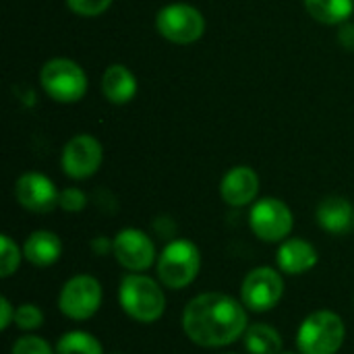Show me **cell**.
Returning <instances> with one entry per match:
<instances>
[{
    "mask_svg": "<svg viewBox=\"0 0 354 354\" xmlns=\"http://www.w3.org/2000/svg\"><path fill=\"white\" fill-rule=\"evenodd\" d=\"M91 251H93V255H97V257L112 255V253H114V241L108 239V236H95V239L91 241Z\"/></svg>",
    "mask_w": 354,
    "mask_h": 354,
    "instance_id": "cell-28",
    "label": "cell"
},
{
    "mask_svg": "<svg viewBox=\"0 0 354 354\" xmlns=\"http://www.w3.org/2000/svg\"><path fill=\"white\" fill-rule=\"evenodd\" d=\"M10 354H56V348H52L50 342L44 340L41 336L25 334L12 342Z\"/></svg>",
    "mask_w": 354,
    "mask_h": 354,
    "instance_id": "cell-23",
    "label": "cell"
},
{
    "mask_svg": "<svg viewBox=\"0 0 354 354\" xmlns=\"http://www.w3.org/2000/svg\"><path fill=\"white\" fill-rule=\"evenodd\" d=\"M87 205V195L77 189V187H66L60 191V197H58V207L68 212V214H79L83 212Z\"/></svg>",
    "mask_w": 354,
    "mask_h": 354,
    "instance_id": "cell-24",
    "label": "cell"
},
{
    "mask_svg": "<svg viewBox=\"0 0 354 354\" xmlns=\"http://www.w3.org/2000/svg\"><path fill=\"white\" fill-rule=\"evenodd\" d=\"M249 226L251 232L261 241L270 245H280L286 241L295 226V216L290 207L276 197H263L253 203L249 212Z\"/></svg>",
    "mask_w": 354,
    "mask_h": 354,
    "instance_id": "cell-8",
    "label": "cell"
},
{
    "mask_svg": "<svg viewBox=\"0 0 354 354\" xmlns=\"http://www.w3.org/2000/svg\"><path fill=\"white\" fill-rule=\"evenodd\" d=\"M15 313H17V307H12V303L2 297L0 299V330L6 332L12 324H15Z\"/></svg>",
    "mask_w": 354,
    "mask_h": 354,
    "instance_id": "cell-27",
    "label": "cell"
},
{
    "mask_svg": "<svg viewBox=\"0 0 354 354\" xmlns=\"http://www.w3.org/2000/svg\"><path fill=\"white\" fill-rule=\"evenodd\" d=\"M305 8L324 25H340L353 15L354 0H305Z\"/></svg>",
    "mask_w": 354,
    "mask_h": 354,
    "instance_id": "cell-19",
    "label": "cell"
},
{
    "mask_svg": "<svg viewBox=\"0 0 354 354\" xmlns=\"http://www.w3.org/2000/svg\"><path fill=\"white\" fill-rule=\"evenodd\" d=\"M44 91L58 104H75L87 93L85 71L68 58H52L41 66Z\"/></svg>",
    "mask_w": 354,
    "mask_h": 354,
    "instance_id": "cell-7",
    "label": "cell"
},
{
    "mask_svg": "<svg viewBox=\"0 0 354 354\" xmlns=\"http://www.w3.org/2000/svg\"><path fill=\"white\" fill-rule=\"evenodd\" d=\"M280 354H301V353H292V351H282Z\"/></svg>",
    "mask_w": 354,
    "mask_h": 354,
    "instance_id": "cell-30",
    "label": "cell"
},
{
    "mask_svg": "<svg viewBox=\"0 0 354 354\" xmlns=\"http://www.w3.org/2000/svg\"><path fill=\"white\" fill-rule=\"evenodd\" d=\"M112 354H122V353H112Z\"/></svg>",
    "mask_w": 354,
    "mask_h": 354,
    "instance_id": "cell-32",
    "label": "cell"
},
{
    "mask_svg": "<svg viewBox=\"0 0 354 354\" xmlns=\"http://www.w3.org/2000/svg\"><path fill=\"white\" fill-rule=\"evenodd\" d=\"M112 0H66V6L79 17H97L108 10Z\"/></svg>",
    "mask_w": 354,
    "mask_h": 354,
    "instance_id": "cell-25",
    "label": "cell"
},
{
    "mask_svg": "<svg viewBox=\"0 0 354 354\" xmlns=\"http://www.w3.org/2000/svg\"><path fill=\"white\" fill-rule=\"evenodd\" d=\"M102 91L110 104H129L137 93V79L124 64H110L102 77Z\"/></svg>",
    "mask_w": 354,
    "mask_h": 354,
    "instance_id": "cell-17",
    "label": "cell"
},
{
    "mask_svg": "<svg viewBox=\"0 0 354 354\" xmlns=\"http://www.w3.org/2000/svg\"><path fill=\"white\" fill-rule=\"evenodd\" d=\"M54 348H56V354H104L102 342L85 330L64 332L56 340Z\"/></svg>",
    "mask_w": 354,
    "mask_h": 354,
    "instance_id": "cell-20",
    "label": "cell"
},
{
    "mask_svg": "<svg viewBox=\"0 0 354 354\" xmlns=\"http://www.w3.org/2000/svg\"><path fill=\"white\" fill-rule=\"evenodd\" d=\"M338 39L346 50L354 52V23H344L338 31Z\"/></svg>",
    "mask_w": 354,
    "mask_h": 354,
    "instance_id": "cell-29",
    "label": "cell"
},
{
    "mask_svg": "<svg viewBox=\"0 0 354 354\" xmlns=\"http://www.w3.org/2000/svg\"><path fill=\"white\" fill-rule=\"evenodd\" d=\"M158 280L168 290L191 286L201 272V251L191 239H174L164 245L156 261Z\"/></svg>",
    "mask_w": 354,
    "mask_h": 354,
    "instance_id": "cell-3",
    "label": "cell"
},
{
    "mask_svg": "<svg viewBox=\"0 0 354 354\" xmlns=\"http://www.w3.org/2000/svg\"><path fill=\"white\" fill-rule=\"evenodd\" d=\"M153 230L160 239H166V241H174V234H176V224L170 216H158L153 220Z\"/></svg>",
    "mask_w": 354,
    "mask_h": 354,
    "instance_id": "cell-26",
    "label": "cell"
},
{
    "mask_svg": "<svg viewBox=\"0 0 354 354\" xmlns=\"http://www.w3.org/2000/svg\"><path fill=\"white\" fill-rule=\"evenodd\" d=\"M319 261L317 249L307 239H286L278 245L276 266L284 276H303L311 272Z\"/></svg>",
    "mask_w": 354,
    "mask_h": 354,
    "instance_id": "cell-13",
    "label": "cell"
},
{
    "mask_svg": "<svg viewBox=\"0 0 354 354\" xmlns=\"http://www.w3.org/2000/svg\"><path fill=\"white\" fill-rule=\"evenodd\" d=\"M315 220L319 228L328 234H346L351 228H354L353 203L340 195L326 197L315 209Z\"/></svg>",
    "mask_w": 354,
    "mask_h": 354,
    "instance_id": "cell-15",
    "label": "cell"
},
{
    "mask_svg": "<svg viewBox=\"0 0 354 354\" xmlns=\"http://www.w3.org/2000/svg\"><path fill=\"white\" fill-rule=\"evenodd\" d=\"M224 354H236V353H224Z\"/></svg>",
    "mask_w": 354,
    "mask_h": 354,
    "instance_id": "cell-31",
    "label": "cell"
},
{
    "mask_svg": "<svg viewBox=\"0 0 354 354\" xmlns=\"http://www.w3.org/2000/svg\"><path fill=\"white\" fill-rule=\"evenodd\" d=\"M344 340L346 324L330 309L309 313L297 330V348L301 354H338Z\"/></svg>",
    "mask_w": 354,
    "mask_h": 354,
    "instance_id": "cell-4",
    "label": "cell"
},
{
    "mask_svg": "<svg viewBox=\"0 0 354 354\" xmlns=\"http://www.w3.org/2000/svg\"><path fill=\"white\" fill-rule=\"evenodd\" d=\"M102 301V282L91 274H77L62 284L58 292V311L71 322H87L100 311Z\"/></svg>",
    "mask_w": 354,
    "mask_h": 354,
    "instance_id": "cell-5",
    "label": "cell"
},
{
    "mask_svg": "<svg viewBox=\"0 0 354 354\" xmlns=\"http://www.w3.org/2000/svg\"><path fill=\"white\" fill-rule=\"evenodd\" d=\"M60 191L41 172H25L15 183L17 203L31 214H50L58 207Z\"/></svg>",
    "mask_w": 354,
    "mask_h": 354,
    "instance_id": "cell-12",
    "label": "cell"
},
{
    "mask_svg": "<svg viewBox=\"0 0 354 354\" xmlns=\"http://www.w3.org/2000/svg\"><path fill=\"white\" fill-rule=\"evenodd\" d=\"M185 336L201 348H224L243 340L249 328V311L241 299L209 290L193 297L180 315Z\"/></svg>",
    "mask_w": 354,
    "mask_h": 354,
    "instance_id": "cell-1",
    "label": "cell"
},
{
    "mask_svg": "<svg viewBox=\"0 0 354 354\" xmlns=\"http://www.w3.org/2000/svg\"><path fill=\"white\" fill-rule=\"evenodd\" d=\"M118 303L133 322L143 326L156 324L166 313L164 284L147 274L129 272L118 284Z\"/></svg>",
    "mask_w": 354,
    "mask_h": 354,
    "instance_id": "cell-2",
    "label": "cell"
},
{
    "mask_svg": "<svg viewBox=\"0 0 354 354\" xmlns=\"http://www.w3.org/2000/svg\"><path fill=\"white\" fill-rule=\"evenodd\" d=\"M156 27L164 39L187 46L201 39L205 31V19L195 6L174 2L160 8V12L156 15Z\"/></svg>",
    "mask_w": 354,
    "mask_h": 354,
    "instance_id": "cell-9",
    "label": "cell"
},
{
    "mask_svg": "<svg viewBox=\"0 0 354 354\" xmlns=\"http://www.w3.org/2000/svg\"><path fill=\"white\" fill-rule=\"evenodd\" d=\"M104 160V149L102 143L83 133V135H75L64 147H62V156H60V168L62 172L73 178V180H83L93 176Z\"/></svg>",
    "mask_w": 354,
    "mask_h": 354,
    "instance_id": "cell-11",
    "label": "cell"
},
{
    "mask_svg": "<svg viewBox=\"0 0 354 354\" xmlns=\"http://www.w3.org/2000/svg\"><path fill=\"white\" fill-rule=\"evenodd\" d=\"M245 351L249 354H280L284 340L282 334L270 324H251L243 336Z\"/></svg>",
    "mask_w": 354,
    "mask_h": 354,
    "instance_id": "cell-18",
    "label": "cell"
},
{
    "mask_svg": "<svg viewBox=\"0 0 354 354\" xmlns=\"http://www.w3.org/2000/svg\"><path fill=\"white\" fill-rule=\"evenodd\" d=\"M62 241L52 230H33L23 243L25 261L35 268H50L62 257Z\"/></svg>",
    "mask_w": 354,
    "mask_h": 354,
    "instance_id": "cell-16",
    "label": "cell"
},
{
    "mask_svg": "<svg viewBox=\"0 0 354 354\" xmlns=\"http://www.w3.org/2000/svg\"><path fill=\"white\" fill-rule=\"evenodd\" d=\"M284 274L278 268L257 266L241 282V301L251 313H268L284 297Z\"/></svg>",
    "mask_w": 354,
    "mask_h": 354,
    "instance_id": "cell-6",
    "label": "cell"
},
{
    "mask_svg": "<svg viewBox=\"0 0 354 354\" xmlns=\"http://www.w3.org/2000/svg\"><path fill=\"white\" fill-rule=\"evenodd\" d=\"M114 241V259L118 261L120 268L127 272L135 274H145L156 261H158V251L153 241L149 239L147 232L139 228H122L116 232Z\"/></svg>",
    "mask_w": 354,
    "mask_h": 354,
    "instance_id": "cell-10",
    "label": "cell"
},
{
    "mask_svg": "<svg viewBox=\"0 0 354 354\" xmlns=\"http://www.w3.org/2000/svg\"><path fill=\"white\" fill-rule=\"evenodd\" d=\"M220 195L230 207L251 205L259 195V176L249 166H236L228 170L220 183Z\"/></svg>",
    "mask_w": 354,
    "mask_h": 354,
    "instance_id": "cell-14",
    "label": "cell"
},
{
    "mask_svg": "<svg viewBox=\"0 0 354 354\" xmlns=\"http://www.w3.org/2000/svg\"><path fill=\"white\" fill-rule=\"evenodd\" d=\"M44 311L39 305L35 303H21L17 307V313H15V326L25 332V334H33L35 330H39L44 326Z\"/></svg>",
    "mask_w": 354,
    "mask_h": 354,
    "instance_id": "cell-22",
    "label": "cell"
},
{
    "mask_svg": "<svg viewBox=\"0 0 354 354\" xmlns=\"http://www.w3.org/2000/svg\"><path fill=\"white\" fill-rule=\"evenodd\" d=\"M23 259H25L23 249L8 234H2L0 236V278L6 280L12 274H17Z\"/></svg>",
    "mask_w": 354,
    "mask_h": 354,
    "instance_id": "cell-21",
    "label": "cell"
}]
</instances>
